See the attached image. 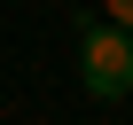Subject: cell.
Masks as SVG:
<instances>
[{
	"label": "cell",
	"instance_id": "1",
	"mask_svg": "<svg viewBox=\"0 0 133 125\" xmlns=\"http://www.w3.org/2000/svg\"><path fill=\"white\" fill-rule=\"evenodd\" d=\"M78 78L94 102H125L133 94V31L102 24V16H78Z\"/></svg>",
	"mask_w": 133,
	"mask_h": 125
},
{
	"label": "cell",
	"instance_id": "2",
	"mask_svg": "<svg viewBox=\"0 0 133 125\" xmlns=\"http://www.w3.org/2000/svg\"><path fill=\"white\" fill-rule=\"evenodd\" d=\"M102 24H117V31H133V0H102Z\"/></svg>",
	"mask_w": 133,
	"mask_h": 125
}]
</instances>
